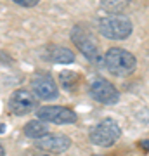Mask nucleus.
Masks as SVG:
<instances>
[{"instance_id":"nucleus-1","label":"nucleus","mask_w":149,"mask_h":156,"mask_svg":"<svg viewBox=\"0 0 149 156\" xmlns=\"http://www.w3.org/2000/svg\"><path fill=\"white\" fill-rule=\"evenodd\" d=\"M104 66L106 69L115 75V76H128L135 71L137 59L132 52H128L120 47H113L106 52L104 56Z\"/></svg>"},{"instance_id":"nucleus-2","label":"nucleus","mask_w":149,"mask_h":156,"mask_svg":"<svg viewBox=\"0 0 149 156\" xmlns=\"http://www.w3.org/2000/svg\"><path fill=\"white\" fill-rule=\"evenodd\" d=\"M99 33L109 40H125L132 33V21L123 14H109L99 21Z\"/></svg>"},{"instance_id":"nucleus-3","label":"nucleus","mask_w":149,"mask_h":156,"mask_svg":"<svg viewBox=\"0 0 149 156\" xmlns=\"http://www.w3.org/2000/svg\"><path fill=\"white\" fill-rule=\"evenodd\" d=\"M122 135V128H120V123L113 120V118H106L102 122H99L95 127L90 128V134H88V139L90 142L95 146H101V147H108V146H113L116 140L120 139Z\"/></svg>"},{"instance_id":"nucleus-4","label":"nucleus","mask_w":149,"mask_h":156,"mask_svg":"<svg viewBox=\"0 0 149 156\" xmlns=\"http://www.w3.org/2000/svg\"><path fill=\"white\" fill-rule=\"evenodd\" d=\"M71 40L88 61H92V62L101 61L99 44H97L95 38L90 35V31H87V30L82 28V26H75L73 31H71Z\"/></svg>"},{"instance_id":"nucleus-5","label":"nucleus","mask_w":149,"mask_h":156,"mask_svg":"<svg viewBox=\"0 0 149 156\" xmlns=\"http://www.w3.org/2000/svg\"><path fill=\"white\" fill-rule=\"evenodd\" d=\"M37 116L44 122L55 123V125H69L78 120L76 113L64 106H42L37 109Z\"/></svg>"},{"instance_id":"nucleus-6","label":"nucleus","mask_w":149,"mask_h":156,"mask_svg":"<svg viewBox=\"0 0 149 156\" xmlns=\"http://www.w3.org/2000/svg\"><path fill=\"white\" fill-rule=\"evenodd\" d=\"M7 108H9V111H11L12 115L23 116V115L31 113L35 108H37V99H35V95L31 94L30 90L19 89V90H14L12 95L9 97Z\"/></svg>"},{"instance_id":"nucleus-7","label":"nucleus","mask_w":149,"mask_h":156,"mask_svg":"<svg viewBox=\"0 0 149 156\" xmlns=\"http://www.w3.org/2000/svg\"><path fill=\"white\" fill-rule=\"evenodd\" d=\"M71 146V139L68 135H54V134H47L44 137H38L35 139V147L44 153H49V154H59V153H64V151L69 149Z\"/></svg>"},{"instance_id":"nucleus-8","label":"nucleus","mask_w":149,"mask_h":156,"mask_svg":"<svg viewBox=\"0 0 149 156\" xmlns=\"http://www.w3.org/2000/svg\"><path fill=\"white\" fill-rule=\"evenodd\" d=\"M90 95L94 97L97 102H102V104H116L118 99H120V94L116 87L108 80H95L94 83L90 85Z\"/></svg>"},{"instance_id":"nucleus-9","label":"nucleus","mask_w":149,"mask_h":156,"mask_svg":"<svg viewBox=\"0 0 149 156\" xmlns=\"http://www.w3.org/2000/svg\"><path fill=\"white\" fill-rule=\"evenodd\" d=\"M31 89H33V94L37 97H40L44 101H54L59 95L57 85L52 80V76H49V75H37L31 80Z\"/></svg>"},{"instance_id":"nucleus-10","label":"nucleus","mask_w":149,"mask_h":156,"mask_svg":"<svg viewBox=\"0 0 149 156\" xmlns=\"http://www.w3.org/2000/svg\"><path fill=\"white\" fill-rule=\"evenodd\" d=\"M23 134L30 137V139H38V137H44V135L49 134V125L40 118L38 120H31L23 127Z\"/></svg>"},{"instance_id":"nucleus-11","label":"nucleus","mask_w":149,"mask_h":156,"mask_svg":"<svg viewBox=\"0 0 149 156\" xmlns=\"http://www.w3.org/2000/svg\"><path fill=\"white\" fill-rule=\"evenodd\" d=\"M49 59L52 62H57V64H69V62L75 61V54L69 49L55 45L49 50Z\"/></svg>"},{"instance_id":"nucleus-12","label":"nucleus","mask_w":149,"mask_h":156,"mask_svg":"<svg viewBox=\"0 0 149 156\" xmlns=\"http://www.w3.org/2000/svg\"><path fill=\"white\" fill-rule=\"evenodd\" d=\"M128 4H130V0H101L102 9H106L111 14H120L128 7Z\"/></svg>"},{"instance_id":"nucleus-13","label":"nucleus","mask_w":149,"mask_h":156,"mask_svg":"<svg viewBox=\"0 0 149 156\" xmlns=\"http://www.w3.org/2000/svg\"><path fill=\"white\" fill-rule=\"evenodd\" d=\"M59 80H61V83L66 87V89L71 90L75 85L80 82V76H78V73H73V71H62L59 73Z\"/></svg>"},{"instance_id":"nucleus-14","label":"nucleus","mask_w":149,"mask_h":156,"mask_svg":"<svg viewBox=\"0 0 149 156\" xmlns=\"http://www.w3.org/2000/svg\"><path fill=\"white\" fill-rule=\"evenodd\" d=\"M12 2L17 4V5H23V7H35L40 0H12Z\"/></svg>"},{"instance_id":"nucleus-15","label":"nucleus","mask_w":149,"mask_h":156,"mask_svg":"<svg viewBox=\"0 0 149 156\" xmlns=\"http://www.w3.org/2000/svg\"><path fill=\"white\" fill-rule=\"evenodd\" d=\"M24 156H50L49 153H35V151H30V153H26Z\"/></svg>"},{"instance_id":"nucleus-16","label":"nucleus","mask_w":149,"mask_h":156,"mask_svg":"<svg viewBox=\"0 0 149 156\" xmlns=\"http://www.w3.org/2000/svg\"><path fill=\"white\" fill-rule=\"evenodd\" d=\"M140 147H144V149L149 151V140H142V142H140Z\"/></svg>"},{"instance_id":"nucleus-17","label":"nucleus","mask_w":149,"mask_h":156,"mask_svg":"<svg viewBox=\"0 0 149 156\" xmlns=\"http://www.w3.org/2000/svg\"><path fill=\"white\" fill-rule=\"evenodd\" d=\"M0 156H5V149H4V146L0 144Z\"/></svg>"},{"instance_id":"nucleus-18","label":"nucleus","mask_w":149,"mask_h":156,"mask_svg":"<svg viewBox=\"0 0 149 156\" xmlns=\"http://www.w3.org/2000/svg\"><path fill=\"white\" fill-rule=\"evenodd\" d=\"M4 128H5V125H4V123H0V134L4 132Z\"/></svg>"}]
</instances>
